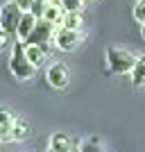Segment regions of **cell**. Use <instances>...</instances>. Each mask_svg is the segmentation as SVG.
Segmentation results:
<instances>
[{
    "instance_id": "21",
    "label": "cell",
    "mask_w": 145,
    "mask_h": 152,
    "mask_svg": "<svg viewBox=\"0 0 145 152\" xmlns=\"http://www.w3.org/2000/svg\"><path fill=\"white\" fill-rule=\"evenodd\" d=\"M141 37L145 39V23H141Z\"/></svg>"
},
{
    "instance_id": "17",
    "label": "cell",
    "mask_w": 145,
    "mask_h": 152,
    "mask_svg": "<svg viewBox=\"0 0 145 152\" xmlns=\"http://www.w3.org/2000/svg\"><path fill=\"white\" fill-rule=\"evenodd\" d=\"M45 7H48V0H34V5H32V14H34L36 18H43Z\"/></svg>"
},
{
    "instance_id": "2",
    "label": "cell",
    "mask_w": 145,
    "mask_h": 152,
    "mask_svg": "<svg viewBox=\"0 0 145 152\" xmlns=\"http://www.w3.org/2000/svg\"><path fill=\"white\" fill-rule=\"evenodd\" d=\"M104 57H107V68L109 73H114V75H127V73H132L134 64L136 59L129 50H122V48H114V45H109L107 50H104Z\"/></svg>"
},
{
    "instance_id": "20",
    "label": "cell",
    "mask_w": 145,
    "mask_h": 152,
    "mask_svg": "<svg viewBox=\"0 0 145 152\" xmlns=\"http://www.w3.org/2000/svg\"><path fill=\"white\" fill-rule=\"evenodd\" d=\"M9 37H12V34H7L5 30H0V50H5V48H7V43H9Z\"/></svg>"
},
{
    "instance_id": "15",
    "label": "cell",
    "mask_w": 145,
    "mask_h": 152,
    "mask_svg": "<svg viewBox=\"0 0 145 152\" xmlns=\"http://www.w3.org/2000/svg\"><path fill=\"white\" fill-rule=\"evenodd\" d=\"M12 125H14L12 111L7 107H0V127H12Z\"/></svg>"
},
{
    "instance_id": "9",
    "label": "cell",
    "mask_w": 145,
    "mask_h": 152,
    "mask_svg": "<svg viewBox=\"0 0 145 152\" xmlns=\"http://www.w3.org/2000/svg\"><path fill=\"white\" fill-rule=\"evenodd\" d=\"M50 148L52 150H57V152H70L73 148H70V139L66 136L63 132H57V134H52V139H50Z\"/></svg>"
},
{
    "instance_id": "19",
    "label": "cell",
    "mask_w": 145,
    "mask_h": 152,
    "mask_svg": "<svg viewBox=\"0 0 145 152\" xmlns=\"http://www.w3.org/2000/svg\"><path fill=\"white\" fill-rule=\"evenodd\" d=\"M16 5H18L23 12H32V5H34V0H16Z\"/></svg>"
},
{
    "instance_id": "6",
    "label": "cell",
    "mask_w": 145,
    "mask_h": 152,
    "mask_svg": "<svg viewBox=\"0 0 145 152\" xmlns=\"http://www.w3.org/2000/svg\"><path fill=\"white\" fill-rule=\"evenodd\" d=\"M45 77H48V82H50L52 89H66V86H68V68L59 61L52 64L50 68H48Z\"/></svg>"
},
{
    "instance_id": "23",
    "label": "cell",
    "mask_w": 145,
    "mask_h": 152,
    "mask_svg": "<svg viewBox=\"0 0 145 152\" xmlns=\"http://www.w3.org/2000/svg\"><path fill=\"white\" fill-rule=\"evenodd\" d=\"M48 152H57V150H52V148H50V150H48Z\"/></svg>"
},
{
    "instance_id": "12",
    "label": "cell",
    "mask_w": 145,
    "mask_h": 152,
    "mask_svg": "<svg viewBox=\"0 0 145 152\" xmlns=\"http://www.w3.org/2000/svg\"><path fill=\"white\" fill-rule=\"evenodd\" d=\"M61 27H68V30H79L82 27V16L79 12H66L61 18Z\"/></svg>"
},
{
    "instance_id": "13",
    "label": "cell",
    "mask_w": 145,
    "mask_h": 152,
    "mask_svg": "<svg viewBox=\"0 0 145 152\" xmlns=\"http://www.w3.org/2000/svg\"><path fill=\"white\" fill-rule=\"evenodd\" d=\"M30 134V127H27V123H23V121H16L12 125V141H23Z\"/></svg>"
},
{
    "instance_id": "16",
    "label": "cell",
    "mask_w": 145,
    "mask_h": 152,
    "mask_svg": "<svg viewBox=\"0 0 145 152\" xmlns=\"http://www.w3.org/2000/svg\"><path fill=\"white\" fill-rule=\"evenodd\" d=\"M59 5H61L63 12H79L82 0H59Z\"/></svg>"
},
{
    "instance_id": "7",
    "label": "cell",
    "mask_w": 145,
    "mask_h": 152,
    "mask_svg": "<svg viewBox=\"0 0 145 152\" xmlns=\"http://www.w3.org/2000/svg\"><path fill=\"white\" fill-rule=\"evenodd\" d=\"M36 16L32 12H23V16H20V23H18V30H16V37H18V41H27L32 34V30H34V25H36Z\"/></svg>"
},
{
    "instance_id": "4",
    "label": "cell",
    "mask_w": 145,
    "mask_h": 152,
    "mask_svg": "<svg viewBox=\"0 0 145 152\" xmlns=\"http://www.w3.org/2000/svg\"><path fill=\"white\" fill-rule=\"evenodd\" d=\"M52 37H55V23H50L48 18H39L34 30H32V34H30V39H27L25 43H36V45L48 48Z\"/></svg>"
},
{
    "instance_id": "14",
    "label": "cell",
    "mask_w": 145,
    "mask_h": 152,
    "mask_svg": "<svg viewBox=\"0 0 145 152\" xmlns=\"http://www.w3.org/2000/svg\"><path fill=\"white\" fill-rule=\"evenodd\" d=\"M79 152H104V150L100 148V139H98V136H91V139H86L82 143Z\"/></svg>"
},
{
    "instance_id": "10",
    "label": "cell",
    "mask_w": 145,
    "mask_h": 152,
    "mask_svg": "<svg viewBox=\"0 0 145 152\" xmlns=\"http://www.w3.org/2000/svg\"><path fill=\"white\" fill-rule=\"evenodd\" d=\"M63 9L61 5H57V2H48V7H45V14H43V18H48L50 23H55V25H61V18H63Z\"/></svg>"
},
{
    "instance_id": "11",
    "label": "cell",
    "mask_w": 145,
    "mask_h": 152,
    "mask_svg": "<svg viewBox=\"0 0 145 152\" xmlns=\"http://www.w3.org/2000/svg\"><path fill=\"white\" fill-rule=\"evenodd\" d=\"M132 80H134L136 86H143L145 84V55L136 59V64H134V68H132Z\"/></svg>"
},
{
    "instance_id": "3",
    "label": "cell",
    "mask_w": 145,
    "mask_h": 152,
    "mask_svg": "<svg viewBox=\"0 0 145 152\" xmlns=\"http://www.w3.org/2000/svg\"><path fill=\"white\" fill-rule=\"evenodd\" d=\"M20 16H23V9L16 5V0L5 2L2 9H0V30H5L7 34H16L18 23H20Z\"/></svg>"
},
{
    "instance_id": "1",
    "label": "cell",
    "mask_w": 145,
    "mask_h": 152,
    "mask_svg": "<svg viewBox=\"0 0 145 152\" xmlns=\"http://www.w3.org/2000/svg\"><path fill=\"white\" fill-rule=\"evenodd\" d=\"M9 70L16 80H30L34 75L36 66L27 59L25 55V41H14V48H12V57H9Z\"/></svg>"
},
{
    "instance_id": "8",
    "label": "cell",
    "mask_w": 145,
    "mask_h": 152,
    "mask_svg": "<svg viewBox=\"0 0 145 152\" xmlns=\"http://www.w3.org/2000/svg\"><path fill=\"white\" fill-rule=\"evenodd\" d=\"M25 55H27V59H30L36 68H41V66L45 64V59H48V48L36 45V43H25Z\"/></svg>"
},
{
    "instance_id": "5",
    "label": "cell",
    "mask_w": 145,
    "mask_h": 152,
    "mask_svg": "<svg viewBox=\"0 0 145 152\" xmlns=\"http://www.w3.org/2000/svg\"><path fill=\"white\" fill-rule=\"evenodd\" d=\"M79 30H68V27H61L59 25V30H55V45H57L59 50L63 52H70L75 50L77 43H79V34H77Z\"/></svg>"
},
{
    "instance_id": "18",
    "label": "cell",
    "mask_w": 145,
    "mask_h": 152,
    "mask_svg": "<svg viewBox=\"0 0 145 152\" xmlns=\"http://www.w3.org/2000/svg\"><path fill=\"white\" fill-rule=\"evenodd\" d=\"M134 18L138 20V23H145V0H138L134 5Z\"/></svg>"
},
{
    "instance_id": "22",
    "label": "cell",
    "mask_w": 145,
    "mask_h": 152,
    "mask_svg": "<svg viewBox=\"0 0 145 152\" xmlns=\"http://www.w3.org/2000/svg\"><path fill=\"white\" fill-rule=\"evenodd\" d=\"M48 2H57V5H59V0H48Z\"/></svg>"
},
{
    "instance_id": "24",
    "label": "cell",
    "mask_w": 145,
    "mask_h": 152,
    "mask_svg": "<svg viewBox=\"0 0 145 152\" xmlns=\"http://www.w3.org/2000/svg\"><path fill=\"white\" fill-rule=\"evenodd\" d=\"M70 152H77V150H70Z\"/></svg>"
}]
</instances>
